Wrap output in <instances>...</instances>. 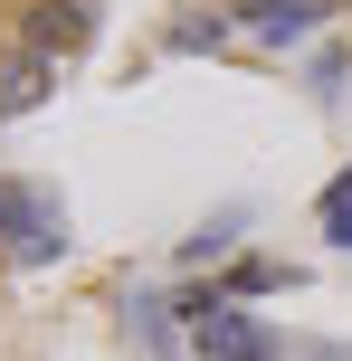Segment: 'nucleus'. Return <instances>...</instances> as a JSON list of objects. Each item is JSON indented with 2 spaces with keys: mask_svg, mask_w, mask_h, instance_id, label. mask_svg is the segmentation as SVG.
Instances as JSON below:
<instances>
[{
  "mask_svg": "<svg viewBox=\"0 0 352 361\" xmlns=\"http://www.w3.org/2000/svg\"><path fill=\"white\" fill-rule=\"evenodd\" d=\"M0 247H10L19 267L67 257V209H57L48 190H29V180H0Z\"/></svg>",
  "mask_w": 352,
  "mask_h": 361,
  "instance_id": "obj_1",
  "label": "nucleus"
},
{
  "mask_svg": "<svg viewBox=\"0 0 352 361\" xmlns=\"http://www.w3.org/2000/svg\"><path fill=\"white\" fill-rule=\"evenodd\" d=\"M190 352L200 361H277V343L257 333V314H238L229 295H200L190 305Z\"/></svg>",
  "mask_w": 352,
  "mask_h": 361,
  "instance_id": "obj_2",
  "label": "nucleus"
},
{
  "mask_svg": "<svg viewBox=\"0 0 352 361\" xmlns=\"http://www.w3.org/2000/svg\"><path fill=\"white\" fill-rule=\"evenodd\" d=\"M86 38H95V0H48V10H38L29 29H19V48H48L57 67H67V57L86 48Z\"/></svg>",
  "mask_w": 352,
  "mask_h": 361,
  "instance_id": "obj_3",
  "label": "nucleus"
},
{
  "mask_svg": "<svg viewBox=\"0 0 352 361\" xmlns=\"http://www.w3.org/2000/svg\"><path fill=\"white\" fill-rule=\"evenodd\" d=\"M48 86H57V57H48V48H10V67H0V124L29 114Z\"/></svg>",
  "mask_w": 352,
  "mask_h": 361,
  "instance_id": "obj_4",
  "label": "nucleus"
},
{
  "mask_svg": "<svg viewBox=\"0 0 352 361\" xmlns=\"http://www.w3.org/2000/svg\"><path fill=\"white\" fill-rule=\"evenodd\" d=\"M324 19V0H248V29L257 38H305Z\"/></svg>",
  "mask_w": 352,
  "mask_h": 361,
  "instance_id": "obj_5",
  "label": "nucleus"
},
{
  "mask_svg": "<svg viewBox=\"0 0 352 361\" xmlns=\"http://www.w3.org/2000/svg\"><path fill=\"white\" fill-rule=\"evenodd\" d=\"M324 238H334V247H352V171H334V180H324Z\"/></svg>",
  "mask_w": 352,
  "mask_h": 361,
  "instance_id": "obj_6",
  "label": "nucleus"
},
{
  "mask_svg": "<svg viewBox=\"0 0 352 361\" xmlns=\"http://www.w3.org/2000/svg\"><path fill=\"white\" fill-rule=\"evenodd\" d=\"M277 286H286L277 257H238V267H229V295H277Z\"/></svg>",
  "mask_w": 352,
  "mask_h": 361,
  "instance_id": "obj_7",
  "label": "nucleus"
},
{
  "mask_svg": "<svg viewBox=\"0 0 352 361\" xmlns=\"http://www.w3.org/2000/svg\"><path fill=\"white\" fill-rule=\"evenodd\" d=\"M229 228H238V219H219V228H200V238H190L181 257H190V267H210V257H229Z\"/></svg>",
  "mask_w": 352,
  "mask_h": 361,
  "instance_id": "obj_8",
  "label": "nucleus"
},
{
  "mask_svg": "<svg viewBox=\"0 0 352 361\" xmlns=\"http://www.w3.org/2000/svg\"><path fill=\"white\" fill-rule=\"evenodd\" d=\"M219 29H229L219 10H210V19H181V29H171V48H210V38H219Z\"/></svg>",
  "mask_w": 352,
  "mask_h": 361,
  "instance_id": "obj_9",
  "label": "nucleus"
}]
</instances>
